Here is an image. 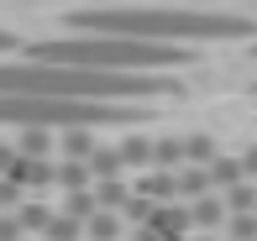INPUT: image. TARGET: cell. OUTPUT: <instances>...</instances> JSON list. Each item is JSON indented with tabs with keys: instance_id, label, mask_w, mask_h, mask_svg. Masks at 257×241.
<instances>
[{
	"instance_id": "17",
	"label": "cell",
	"mask_w": 257,
	"mask_h": 241,
	"mask_svg": "<svg viewBox=\"0 0 257 241\" xmlns=\"http://www.w3.org/2000/svg\"><path fill=\"white\" fill-rule=\"evenodd\" d=\"M121 152H126V168H147L153 173V142L147 136H121Z\"/></svg>"
},
{
	"instance_id": "16",
	"label": "cell",
	"mask_w": 257,
	"mask_h": 241,
	"mask_svg": "<svg viewBox=\"0 0 257 241\" xmlns=\"http://www.w3.org/2000/svg\"><path fill=\"white\" fill-rule=\"evenodd\" d=\"M226 210L231 215H257V183H236V189H226Z\"/></svg>"
},
{
	"instance_id": "24",
	"label": "cell",
	"mask_w": 257,
	"mask_h": 241,
	"mask_svg": "<svg viewBox=\"0 0 257 241\" xmlns=\"http://www.w3.org/2000/svg\"><path fill=\"white\" fill-rule=\"evenodd\" d=\"M189 241H220V236L215 231H200V236H189Z\"/></svg>"
},
{
	"instance_id": "14",
	"label": "cell",
	"mask_w": 257,
	"mask_h": 241,
	"mask_svg": "<svg viewBox=\"0 0 257 241\" xmlns=\"http://www.w3.org/2000/svg\"><path fill=\"white\" fill-rule=\"evenodd\" d=\"M58 210H63V215H74V220H95V215H100V199H95V189H79V194H63V199H58Z\"/></svg>"
},
{
	"instance_id": "19",
	"label": "cell",
	"mask_w": 257,
	"mask_h": 241,
	"mask_svg": "<svg viewBox=\"0 0 257 241\" xmlns=\"http://www.w3.org/2000/svg\"><path fill=\"white\" fill-rule=\"evenodd\" d=\"M220 236H231V241H257V215H231Z\"/></svg>"
},
{
	"instance_id": "18",
	"label": "cell",
	"mask_w": 257,
	"mask_h": 241,
	"mask_svg": "<svg viewBox=\"0 0 257 241\" xmlns=\"http://www.w3.org/2000/svg\"><path fill=\"white\" fill-rule=\"evenodd\" d=\"M79 236H84V220H74V215L58 210V220L48 225V241H79Z\"/></svg>"
},
{
	"instance_id": "10",
	"label": "cell",
	"mask_w": 257,
	"mask_h": 241,
	"mask_svg": "<svg viewBox=\"0 0 257 241\" xmlns=\"http://www.w3.org/2000/svg\"><path fill=\"white\" fill-rule=\"evenodd\" d=\"M210 183H215V194L247 183V163H241V152H220L215 163H210Z\"/></svg>"
},
{
	"instance_id": "4",
	"label": "cell",
	"mask_w": 257,
	"mask_h": 241,
	"mask_svg": "<svg viewBox=\"0 0 257 241\" xmlns=\"http://www.w3.org/2000/svg\"><path fill=\"white\" fill-rule=\"evenodd\" d=\"M147 110L95 105V100H42V95H0V126H48V131H95V126H137Z\"/></svg>"
},
{
	"instance_id": "20",
	"label": "cell",
	"mask_w": 257,
	"mask_h": 241,
	"mask_svg": "<svg viewBox=\"0 0 257 241\" xmlns=\"http://www.w3.org/2000/svg\"><path fill=\"white\" fill-rule=\"evenodd\" d=\"M21 204H27V189L16 178H0V210H21Z\"/></svg>"
},
{
	"instance_id": "8",
	"label": "cell",
	"mask_w": 257,
	"mask_h": 241,
	"mask_svg": "<svg viewBox=\"0 0 257 241\" xmlns=\"http://www.w3.org/2000/svg\"><path fill=\"white\" fill-rule=\"evenodd\" d=\"M194 210V231H226V220H231V210H226V194H205V199H194L189 204Z\"/></svg>"
},
{
	"instance_id": "15",
	"label": "cell",
	"mask_w": 257,
	"mask_h": 241,
	"mask_svg": "<svg viewBox=\"0 0 257 241\" xmlns=\"http://www.w3.org/2000/svg\"><path fill=\"white\" fill-rule=\"evenodd\" d=\"M121 225H126V215H115V210H100L95 220L84 225V241H121Z\"/></svg>"
},
{
	"instance_id": "13",
	"label": "cell",
	"mask_w": 257,
	"mask_h": 241,
	"mask_svg": "<svg viewBox=\"0 0 257 241\" xmlns=\"http://www.w3.org/2000/svg\"><path fill=\"white\" fill-rule=\"evenodd\" d=\"M16 215H21V225H27V236H48V225L58 220V210H53V204H42V199H27Z\"/></svg>"
},
{
	"instance_id": "21",
	"label": "cell",
	"mask_w": 257,
	"mask_h": 241,
	"mask_svg": "<svg viewBox=\"0 0 257 241\" xmlns=\"http://www.w3.org/2000/svg\"><path fill=\"white\" fill-rule=\"evenodd\" d=\"M27 236V225H21L16 210H0V241H21Z\"/></svg>"
},
{
	"instance_id": "3",
	"label": "cell",
	"mask_w": 257,
	"mask_h": 241,
	"mask_svg": "<svg viewBox=\"0 0 257 241\" xmlns=\"http://www.w3.org/2000/svg\"><path fill=\"white\" fill-rule=\"evenodd\" d=\"M27 58L32 63H63V68H115V74H142V68H184V63H189V48L74 32V37H58V42H32Z\"/></svg>"
},
{
	"instance_id": "23",
	"label": "cell",
	"mask_w": 257,
	"mask_h": 241,
	"mask_svg": "<svg viewBox=\"0 0 257 241\" xmlns=\"http://www.w3.org/2000/svg\"><path fill=\"white\" fill-rule=\"evenodd\" d=\"M0 53H16V37H11V32H0Z\"/></svg>"
},
{
	"instance_id": "7",
	"label": "cell",
	"mask_w": 257,
	"mask_h": 241,
	"mask_svg": "<svg viewBox=\"0 0 257 241\" xmlns=\"http://www.w3.org/2000/svg\"><path fill=\"white\" fill-rule=\"evenodd\" d=\"M89 168H95V183H105V178H126V173H132V168H126L121 142H100L95 152H89Z\"/></svg>"
},
{
	"instance_id": "9",
	"label": "cell",
	"mask_w": 257,
	"mask_h": 241,
	"mask_svg": "<svg viewBox=\"0 0 257 241\" xmlns=\"http://www.w3.org/2000/svg\"><path fill=\"white\" fill-rule=\"evenodd\" d=\"M58 189H63V194L95 189V168H89V157H58Z\"/></svg>"
},
{
	"instance_id": "1",
	"label": "cell",
	"mask_w": 257,
	"mask_h": 241,
	"mask_svg": "<svg viewBox=\"0 0 257 241\" xmlns=\"http://www.w3.org/2000/svg\"><path fill=\"white\" fill-rule=\"evenodd\" d=\"M173 79L158 74H115V68H63V63H0V95H42V100H95V105H132V100L173 95Z\"/></svg>"
},
{
	"instance_id": "12",
	"label": "cell",
	"mask_w": 257,
	"mask_h": 241,
	"mask_svg": "<svg viewBox=\"0 0 257 241\" xmlns=\"http://www.w3.org/2000/svg\"><path fill=\"white\" fill-rule=\"evenodd\" d=\"M132 183H126V178H105V183H95V199H100V210H115V215H121L126 210V204H132Z\"/></svg>"
},
{
	"instance_id": "5",
	"label": "cell",
	"mask_w": 257,
	"mask_h": 241,
	"mask_svg": "<svg viewBox=\"0 0 257 241\" xmlns=\"http://www.w3.org/2000/svg\"><path fill=\"white\" fill-rule=\"evenodd\" d=\"M11 178H16L27 194H37V189H58V157H32V152H21V163L11 168Z\"/></svg>"
},
{
	"instance_id": "22",
	"label": "cell",
	"mask_w": 257,
	"mask_h": 241,
	"mask_svg": "<svg viewBox=\"0 0 257 241\" xmlns=\"http://www.w3.org/2000/svg\"><path fill=\"white\" fill-rule=\"evenodd\" d=\"M241 163H247V178L257 183V147H241Z\"/></svg>"
},
{
	"instance_id": "6",
	"label": "cell",
	"mask_w": 257,
	"mask_h": 241,
	"mask_svg": "<svg viewBox=\"0 0 257 241\" xmlns=\"http://www.w3.org/2000/svg\"><path fill=\"white\" fill-rule=\"evenodd\" d=\"M153 168H158V173L189 168V136H158V142H153Z\"/></svg>"
},
{
	"instance_id": "11",
	"label": "cell",
	"mask_w": 257,
	"mask_h": 241,
	"mask_svg": "<svg viewBox=\"0 0 257 241\" xmlns=\"http://www.w3.org/2000/svg\"><path fill=\"white\" fill-rule=\"evenodd\" d=\"M137 194H147L153 204H179V173H147L142 183H137Z\"/></svg>"
},
{
	"instance_id": "2",
	"label": "cell",
	"mask_w": 257,
	"mask_h": 241,
	"mask_svg": "<svg viewBox=\"0 0 257 241\" xmlns=\"http://www.w3.org/2000/svg\"><path fill=\"white\" fill-rule=\"evenodd\" d=\"M74 32H100V37H137V42H241L252 37V21L220 16V11H147V6H105V11H74Z\"/></svg>"
}]
</instances>
